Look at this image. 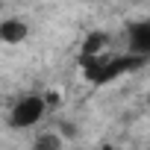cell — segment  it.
I'll return each mask as SVG.
<instances>
[{"label": "cell", "mask_w": 150, "mask_h": 150, "mask_svg": "<svg viewBox=\"0 0 150 150\" xmlns=\"http://www.w3.org/2000/svg\"><path fill=\"white\" fill-rule=\"evenodd\" d=\"M147 106H150V91H147Z\"/></svg>", "instance_id": "cell-8"}, {"label": "cell", "mask_w": 150, "mask_h": 150, "mask_svg": "<svg viewBox=\"0 0 150 150\" xmlns=\"http://www.w3.org/2000/svg\"><path fill=\"white\" fill-rule=\"evenodd\" d=\"M44 112H47V100L38 97V94H27V97H21V100L12 106L9 124H12L15 129H27V127H35Z\"/></svg>", "instance_id": "cell-2"}, {"label": "cell", "mask_w": 150, "mask_h": 150, "mask_svg": "<svg viewBox=\"0 0 150 150\" xmlns=\"http://www.w3.org/2000/svg\"><path fill=\"white\" fill-rule=\"evenodd\" d=\"M109 44V35L103 33V30H94V33H88L86 35V41H83V56L88 59V56H100V50Z\"/></svg>", "instance_id": "cell-5"}, {"label": "cell", "mask_w": 150, "mask_h": 150, "mask_svg": "<svg viewBox=\"0 0 150 150\" xmlns=\"http://www.w3.org/2000/svg\"><path fill=\"white\" fill-rule=\"evenodd\" d=\"M127 41H129V53L150 59V21H135L127 27Z\"/></svg>", "instance_id": "cell-3"}, {"label": "cell", "mask_w": 150, "mask_h": 150, "mask_svg": "<svg viewBox=\"0 0 150 150\" xmlns=\"http://www.w3.org/2000/svg\"><path fill=\"white\" fill-rule=\"evenodd\" d=\"M27 35H30V27H27L21 18L0 21V41H3V44H21Z\"/></svg>", "instance_id": "cell-4"}, {"label": "cell", "mask_w": 150, "mask_h": 150, "mask_svg": "<svg viewBox=\"0 0 150 150\" xmlns=\"http://www.w3.org/2000/svg\"><path fill=\"white\" fill-rule=\"evenodd\" d=\"M80 65H83V74H86V80L94 83V86H106L112 80H118L121 74H129V71H138L147 65L144 56H135V53H127V56H80Z\"/></svg>", "instance_id": "cell-1"}, {"label": "cell", "mask_w": 150, "mask_h": 150, "mask_svg": "<svg viewBox=\"0 0 150 150\" xmlns=\"http://www.w3.org/2000/svg\"><path fill=\"white\" fill-rule=\"evenodd\" d=\"M59 135H62V138H77L80 129H77L74 121H62V124H59Z\"/></svg>", "instance_id": "cell-7"}, {"label": "cell", "mask_w": 150, "mask_h": 150, "mask_svg": "<svg viewBox=\"0 0 150 150\" xmlns=\"http://www.w3.org/2000/svg\"><path fill=\"white\" fill-rule=\"evenodd\" d=\"M33 150H62V135L59 132H38L33 141Z\"/></svg>", "instance_id": "cell-6"}]
</instances>
